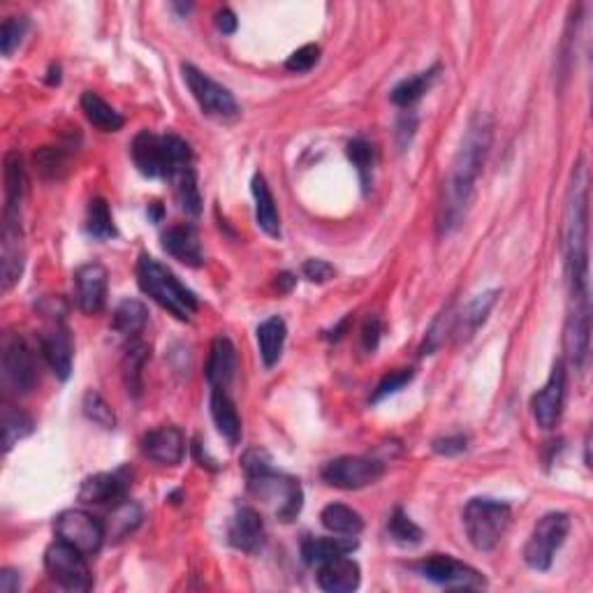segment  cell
<instances>
[{
  "mask_svg": "<svg viewBox=\"0 0 593 593\" xmlns=\"http://www.w3.org/2000/svg\"><path fill=\"white\" fill-rule=\"evenodd\" d=\"M494 142V119L485 112H478L468 121L461 137V144L452 160L450 174L443 186V200L438 209V232L441 237L457 232L464 225L471 209L475 183L485 167V160Z\"/></svg>",
  "mask_w": 593,
  "mask_h": 593,
  "instance_id": "6da1fadb",
  "label": "cell"
},
{
  "mask_svg": "<svg viewBox=\"0 0 593 593\" xmlns=\"http://www.w3.org/2000/svg\"><path fill=\"white\" fill-rule=\"evenodd\" d=\"M563 265L570 297H589V170L577 160L563 211Z\"/></svg>",
  "mask_w": 593,
  "mask_h": 593,
  "instance_id": "7a4b0ae2",
  "label": "cell"
},
{
  "mask_svg": "<svg viewBox=\"0 0 593 593\" xmlns=\"http://www.w3.org/2000/svg\"><path fill=\"white\" fill-rule=\"evenodd\" d=\"M241 466L246 471L248 492L253 499H258L262 505L272 510V515L281 522H292L302 512L304 492L299 480L292 475H285L276 471L272 466V459L265 450L253 448L241 457Z\"/></svg>",
  "mask_w": 593,
  "mask_h": 593,
  "instance_id": "3957f363",
  "label": "cell"
},
{
  "mask_svg": "<svg viewBox=\"0 0 593 593\" xmlns=\"http://www.w3.org/2000/svg\"><path fill=\"white\" fill-rule=\"evenodd\" d=\"M137 281L144 295H149L158 306L172 313L177 320H190L195 316L197 302L195 292L188 290L177 276L165 265H160L151 255H142L137 262Z\"/></svg>",
  "mask_w": 593,
  "mask_h": 593,
  "instance_id": "277c9868",
  "label": "cell"
},
{
  "mask_svg": "<svg viewBox=\"0 0 593 593\" xmlns=\"http://www.w3.org/2000/svg\"><path fill=\"white\" fill-rule=\"evenodd\" d=\"M133 160L137 170L149 179H170L181 167L193 165V151L177 135H156L142 130L133 139Z\"/></svg>",
  "mask_w": 593,
  "mask_h": 593,
  "instance_id": "5b68a950",
  "label": "cell"
},
{
  "mask_svg": "<svg viewBox=\"0 0 593 593\" xmlns=\"http://www.w3.org/2000/svg\"><path fill=\"white\" fill-rule=\"evenodd\" d=\"M512 524V510L508 503L496 499H471L464 508V529L478 552H492L501 545Z\"/></svg>",
  "mask_w": 593,
  "mask_h": 593,
  "instance_id": "8992f818",
  "label": "cell"
},
{
  "mask_svg": "<svg viewBox=\"0 0 593 593\" xmlns=\"http://www.w3.org/2000/svg\"><path fill=\"white\" fill-rule=\"evenodd\" d=\"M0 378L10 397H26L38 383L33 350L21 334H5L0 346Z\"/></svg>",
  "mask_w": 593,
  "mask_h": 593,
  "instance_id": "52a82bcc",
  "label": "cell"
},
{
  "mask_svg": "<svg viewBox=\"0 0 593 593\" xmlns=\"http://www.w3.org/2000/svg\"><path fill=\"white\" fill-rule=\"evenodd\" d=\"M183 82H186L188 91L193 93L197 105H200L202 114H207L209 119L221 121V123H234L241 116L239 102L234 95L225 89L223 84H218L216 79L204 75L202 70H197L195 65L183 63Z\"/></svg>",
  "mask_w": 593,
  "mask_h": 593,
  "instance_id": "ba28073f",
  "label": "cell"
},
{
  "mask_svg": "<svg viewBox=\"0 0 593 593\" xmlns=\"http://www.w3.org/2000/svg\"><path fill=\"white\" fill-rule=\"evenodd\" d=\"M570 531V517L566 512H547L545 517L538 519V524L533 526L529 540L524 547V561L526 566L533 570L552 568L554 554L559 552L561 545L566 543Z\"/></svg>",
  "mask_w": 593,
  "mask_h": 593,
  "instance_id": "9c48e42d",
  "label": "cell"
},
{
  "mask_svg": "<svg viewBox=\"0 0 593 593\" xmlns=\"http://www.w3.org/2000/svg\"><path fill=\"white\" fill-rule=\"evenodd\" d=\"M45 568L51 580L68 591H89L93 587L84 554L63 540H56L54 545L47 547Z\"/></svg>",
  "mask_w": 593,
  "mask_h": 593,
  "instance_id": "30bf717a",
  "label": "cell"
},
{
  "mask_svg": "<svg viewBox=\"0 0 593 593\" xmlns=\"http://www.w3.org/2000/svg\"><path fill=\"white\" fill-rule=\"evenodd\" d=\"M26 248L21 209H3V234H0V283L3 290H12L24 274Z\"/></svg>",
  "mask_w": 593,
  "mask_h": 593,
  "instance_id": "8fae6325",
  "label": "cell"
},
{
  "mask_svg": "<svg viewBox=\"0 0 593 593\" xmlns=\"http://www.w3.org/2000/svg\"><path fill=\"white\" fill-rule=\"evenodd\" d=\"M56 538L63 543L79 549L84 556H93L100 552L105 543V524L98 522V517L89 515L86 510H65L54 522Z\"/></svg>",
  "mask_w": 593,
  "mask_h": 593,
  "instance_id": "7c38bea8",
  "label": "cell"
},
{
  "mask_svg": "<svg viewBox=\"0 0 593 593\" xmlns=\"http://www.w3.org/2000/svg\"><path fill=\"white\" fill-rule=\"evenodd\" d=\"M563 348L566 357L575 371H584L589 364L591 353V299L589 297H570V311L563 332Z\"/></svg>",
  "mask_w": 593,
  "mask_h": 593,
  "instance_id": "4fadbf2b",
  "label": "cell"
},
{
  "mask_svg": "<svg viewBox=\"0 0 593 593\" xmlns=\"http://www.w3.org/2000/svg\"><path fill=\"white\" fill-rule=\"evenodd\" d=\"M417 573H420L424 580L441 584V587L448 589H482L485 587V577H482L480 570L468 566V563H461L452 559L448 554H431L427 559L417 563Z\"/></svg>",
  "mask_w": 593,
  "mask_h": 593,
  "instance_id": "5bb4252c",
  "label": "cell"
},
{
  "mask_svg": "<svg viewBox=\"0 0 593 593\" xmlns=\"http://www.w3.org/2000/svg\"><path fill=\"white\" fill-rule=\"evenodd\" d=\"M385 466L369 457H339L327 461L322 480L336 489H364L383 478Z\"/></svg>",
  "mask_w": 593,
  "mask_h": 593,
  "instance_id": "9a60e30c",
  "label": "cell"
},
{
  "mask_svg": "<svg viewBox=\"0 0 593 593\" xmlns=\"http://www.w3.org/2000/svg\"><path fill=\"white\" fill-rule=\"evenodd\" d=\"M563 404H566V366L556 362L543 390H538L531 399L533 420L540 429H554L561 422Z\"/></svg>",
  "mask_w": 593,
  "mask_h": 593,
  "instance_id": "2e32d148",
  "label": "cell"
},
{
  "mask_svg": "<svg viewBox=\"0 0 593 593\" xmlns=\"http://www.w3.org/2000/svg\"><path fill=\"white\" fill-rule=\"evenodd\" d=\"M130 489V471L128 468H116V471L107 473H95L89 475L79 487V501L82 503H95V505H107V503H121L126 501V494Z\"/></svg>",
  "mask_w": 593,
  "mask_h": 593,
  "instance_id": "e0dca14e",
  "label": "cell"
},
{
  "mask_svg": "<svg viewBox=\"0 0 593 593\" xmlns=\"http://www.w3.org/2000/svg\"><path fill=\"white\" fill-rule=\"evenodd\" d=\"M107 285L109 274L100 262L79 267L75 272V299L79 311L86 313V316H93V313H100L105 309Z\"/></svg>",
  "mask_w": 593,
  "mask_h": 593,
  "instance_id": "ac0fdd59",
  "label": "cell"
},
{
  "mask_svg": "<svg viewBox=\"0 0 593 593\" xmlns=\"http://www.w3.org/2000/svg\"><path fill=\"white\" fill-rule=\"evenodd\" d=\"M144 457L156 461L160 466H179L186 455V436L174 424H163L146 431L142 438Z\"/></svg>",
  "mask_w": 593,
  "mask_h": 593,
  "instance_id": "d6986e66",
  "label": "cell"
},
{
  "mask_svg": "<svg viewBox=\"0 0 593 593\" xmlns=\"http://www.w3.org/2000/svg\"><path fill=\"white\" fill-rule=\"evenodd\" d=\"M40 348L51 371L61 380H68L72 373V357H75V341L63 320H56L40 334Z\"/></svg>",
  "mask_w": 593,
  "mask_h": 593,
  "instance_id": "ffe728a7",
  "label": "cell"
},
{
  "mask_svg": "<svg viewBox=\"0 0 593 593\" xmlns=\"http://www.w3.org/2000/svg\"><path fill=\"white\" fill-rule=\"evenodd\" d=\"M228 540L239 552H260V547L265 545V522H262L260 512L253 508H239L230 522Z\"/></svg>",
  "mask_w": 593,
  "mask_h": 593,
  "instance_id": "44dd1931",
  "label": "cell"
},
{
  "mask_svg": "<svg viewBox=\"0 0 593 593\" xmlns=\"http://www.w3.org/2000/svg\"><path fill=\"white\" fill-rule=\"evenodd\" d=\"M360 582H362L360 566H357V561L350 559L348 554L320 563L318 584L322 591L348 593L360 587Z\"/></svg>",
  "mask_w": 593,
  "mask_h": 593,
  "instance_id": "7402d4cb",
  "label": "cell"
},
{
  "mask_svg": "<svg viewBox=\"0 0 593 593\" xmlns=\"http://www.w3.org/2000/svg\"><path fill=\"white\" fill-rule=\"evenodd\" d=\"M163 248L174 260L183 262L186 267H202L204 253L200 244V234L193 225H174L163 234Z\"/></svg>",
  "mask_w": 593,
  "mask_h": 593,
  "instance_id": "603a6c76",
  "label": "cell"
},
{
  "mask_svg": "<svg viewBox=\"0 0 593 593\" xmlns=\"http://www.w3.org/2000/svg\"><path fill=\"white\" fill-rule=\"evenodd\" d=\"M499 290H487L475 295L471 302L464 306V311L455 316V325H452V334H455L457 343L468 341L478 329L485 325L489 313H492L496 299H499Z\"/></svg>",
  "mask_w": 593,
  "mask_h": 593,
  "instance_id": "cb8c5ba5",
  "label": "cell"
},
{
  "mask_svg": "<svg viewBox=\"0 0 593 593\" xmlns=\"http://www.w3.org/2000/svg\"><path fill=\"white\" fill-rule=\"evenodd\" d=\"M234 373H237V350H234L228 336H216L214 343H211L207 362L209 385L228 390V385L234 380Z\"/></svg>",
  "mask_w": 593,
  "mask_h": 593,
  "instance_id": "d4e9b609",
  "label": "cell"
},
{
  "mask_svg": "<svg viewBox=\"0 0 593 593\" xmlns=\"http://www.w3.org/2000/svg\"><path fill=\"white\" fill-rule=\"evenodd\" d=\"M211 417H214L216 429L221 431V436L230 445H237L241 441V417L237 413V406L230 399L228 390L223 387H211V399H209Z\"/></svg>",
  "mask_w": 593,
  "mask_h": 593,
  "instance_id": "484cf974",
  "label": "cell"
},
{
  "mask_svg": "<svg viewBox=\"0 0 593 593\" xmlns=\"http://www.w3.org/2000/svg\"><path fill=\"white\" fill-rule=\"evenodd\" d=\"M253 200H255V221H258L260 230L269 234V237H281V218H278L276 202L272 190H269L267 179L262 174H255L251 181Z\"/></svg>",
  "mask_w": 593,
  "mask_h": 593,
  "instance_id": "4316f807",
  "label": "cell"
},
{
  "mask_svg": "<svg viewBox=\"0 0 593 593\" xmlns=\"http://www.w3.org/2000/svg\"><path fill=\"white\" fill-rule=\"evenodd\" d=\"M258 348H260V357L265 362L267 369L278 364L283 355V346H285V336H288V327H285V320L281 316H272L267 320H262L258 325Z\"/></svg>",
  "mask_w": 593,
  "mask_h": 593,
  "instance_id": "83f0119b",
  "label": "cell"
},
{
  "mask_svg": "<svg viewBox=\"0 0 593 593\" xmlns=\"http://www.w3.org/2000/svg\"><path fill=\"white\" fill-rule=\"evenodd\" d=\"M167 181L172 183L174 197H177L183 214L193 216V218L200 216L202 214V195H200V188H197L195 167L193 165L181 167V170L174 172Z\"/></svg>",
  "mask_w": 593,
  "mask_h": 593,
  "instance_id": "f1b7e54d",
  "label": "cell"
},
{
  "mask_svg": "<svg viewBox=\"0 0 593 593\" xmlns=\"http://www.w3.org/2000/svg\"><path fill=\"white\" fill-rule=\"evenodd\" d=\"M357 549V540L353 536L346 538H306L302 543V556L309 566H320L336 556H346Z\"/></svg>",
  "mask_w": 593,
  "mask_h": 593,
  "instance_id": "f546056e",
  "label": "cell"
},
{
  "mask_svg": "<svg viewBox=\"0 0 593 593\" xmlns=\"http://www.w3.org/2000/svg\"><path fill=\"white\" fill-rule=\"evenodd\" d=\"M82 112L89 119L91 126H95L102 133H119L126 119L116 112V109L100 98L98 93L86 91L82 95Z\"/></svg>",
  "mask_w": 593,
  "mask_h": 593,
  "instance_id": "4dcf8cb0",
  "label": "cell"
},
{
  "mask_svg": "<svg viewBox=\"0 0 593 593\" xmlns=\"http://www.w3.org/2000/svg\"><path fill=\"white\" fill-rule=\"evenodd\" d=\"M320 522L327 531L336 533V536H360L364 529V519L357 510L348 508L343 503H329L325 510L320 512Z\"/></svg>",
  "mask_w": 593,
  "mask_h": 593,
  "instance_id": "1f68e13d",
  "label": "cell"
},
{
  "mask_svg": "<svg viewBox=\"0 0 593 593\" xmlns=\"http://www.w3.org/2000/svg\"><path fill=\"white\" fill-rule=\"evenodd\" d=\"M149 322V311L142 302L137 299H123V302L116 306L112 327L116 334L126 336V339H135L137 334H142V329Z\"/></svg>",
  "mask_w": 593,
  "mask_h": 593,
  "instance_id": "d6a6232c",
  "label": "cell"
},
{
  "mask_svg": "<svg viewBox=\"0 0 593 593\" xmlns=\"http://www.w3.org/2000/svg\"><path fill=\"white\" fill-rule=\"evenodd\" d=\"M139 522H142V508H139L137 503L133 501L116 503L112 515L107 517L105 536L109 540H114V543H119V540L130 536V533L137 529Z\"/></svg>",
  "mask_w": 593,
  "mask_h": 593,
  "instance_id": "836d02e7",
  "label": "cell"
},
{
  "mask_svg": "<svg viewBox=\"0 0 593 593\" xmlns=\"http://www.w3.org/2000/svg\"><path fill=\"white\" fill-rule=\"evenodd\" d=\"M436 77H438V68H431L427 72H417V75L404 79V82H399L392 89V93H390L392 102L397 107L415 105V102L431 89V84L436 82Z\"/></svg>",
  "mask_w": 593,
  "mask_h": 593,
  "instance_id": "e575fe53",
  "label": "cell"
},
{
  "mask_svg": "<svg viewBox=\"0 0 593 593\" xmlns=\"http://www.w3.org/2000/svg\"><path fill=\"white\" fill-rule=\"evenodd\" d=\"M35 424L31 417L19 408L5 406L3 408V450L10 452L19 441H24L33 434Z\"/></svg>",
  "mask_w": 593,
  "mask_h": 593,
  "instance_id": "d590c367",
  "label": "cell"
},
{
  "mask_svg": "<svg viewBox=\"0 0 593 593\" xmlns=\"http://www.w3.org/2000/svg\"><path fill=\"white\" fill-rule=\"evenodd\" d=\"M149 346L142 341H133L126 350V360H123V376H126V387L130 394L142 392V369L146 360H149Z\"/></svg>",
  "mask_w": 593,
  "mask_h": 593,
  "instance_id": "8d00e7d4",
  "label": "cell"
},
{
  "mask_svg": "<svg viewBox=\"0 0 593 593\" xmlns=\"http://www.w3.org/2000/svg\"><path fill=\"white\" fill-rule=\"evenodd\" d=\"M387 533H390V538L394 540V543L404 545V547H415L422 543L424 533L420 526H417L411 517L406 515L404 510L397 508L392 512L390 517V524H387Z\"/></svg>",
  "mask_w": 593,
  "mask_h": 593,
  "instance_id": "74e56055",
  "label": "cell"
},
{
  "mask_svg": "<svg viewBox=\"0 0 593 593\" xmlns=\"http://www.w3.org/2000/svg\"><path fill=\"white\" fill-rule=\"evenodd\" d=\"M86 228H89V234L100 241H107L116 237V228H114V218L112 211H109V204L102 200V197H95L89 204V221H86Z\"/></svg>",
  "mask_w": 593,
  "mask_h": 593,
  "instance_id": "f35d334b",
  "label": "cell"
},
{
  "mask_svg": "<svg viewBox=\"0 0 593 593\" xmlns=\"http://www.w3.org/2000/svg\"><path fill=\"white\" fill-rule=\"evenodd\" d=\"M346 151H348L350 163L355 165L357 174H360L364 190H369L373 165H376V153H373V146L369 142H364V139H353V142H348Z\"/></svg>",
  "mask_w": 593,
  "mask_h": 593,
  "instance_id": "ab89813d",
  "label": "cell"
},
{
  "mask_svg": "<svg viewBox=\"0 0 593 593\" xmlns=\"http://www.w3.org/2000/svg\"><path fill=\"white\" fill-rule=\"evenodd\" d=\"M65 167H68V156L54 146H42L35 151V170L40 172V177L45 179H61Z\"/></svg>",
  "mask_w": 593,
  "mask_h": 593,
  "instance_id": "60d3db41",
  "label": "cell"
},
{
  "mask_svg": "<svg viewBox=\"0 0 593 593\" xmlns=\"http://www.w3.org/2000/svg\"><path fill=\"white\" fill-rule=\"evenodd\" d=\"M26 31H28L26 17H10L3 21V28H0V51H3V56L10 58L14 51L19 49V45L26 38Z\"/></svg>",
  "mask_w": 593,
  "mask_h": 593,
  "instance_id": "b9f144b4",
  "label": "cell"
},
{
  "mask_svg": "<svg viewBox=\"0 0 593 593\" xmlns=\"http://www.w3.org/2000/svg\"><path fill=\"white\" fill-rule=\"evenodd\" d=\"M82 408H84V415L89 417L91 422L98 424V427H102V429L116 427V415L112 411V406H109L98 392H86Z\"/></svg>",
  "mask_w": 593,
  "mask_h": 593,
  "instance_id": "7bdbcfd3",
  "label": "cell"
},
{
  "mask_svg": "<svg viewBox=\"0 0 593 593\" xmlns=\"http://www.w3.org/2000/svg\"><path fill=\"white\" fill-rule=\"evenodd\" d=\"M413 376H415L413 369H399V371L387 373V376L378 383L376 392H373L371 404H378V401H383L387 397H392V394H397L399 390H404V387L413 380Z\"/></svg>",
  "mask_w": 593,
  "mask_h": 593,
  "instance_id": "ee69618b",
  "label": "cell"
},
{
  "mask_svg": "<svg viewBox=\"0 0 593 593\" xmlns=\"http://www.w3.org/2000/svg\"><path fill=\"white\" fill-rule=\"evenodd\" d=\"M320 61V47L318 45H304L297 51H292L288 61H285V70L295 72V75H304V72L313 70Z\"/></svg>",
  "mask_w": 593,
  "mask_h": 593,
  "instance_id": "f6af8a7d",
  "label": "cell"
},
{
  "mask_svg": "<svg viewBox=\"0 0 593 593\" xmlns=\"http://www.w3.org/2000/svg\"><path fill=\"white\" fill-rule=\"evenodd\" d=\"M436 455H443V457H457L461 455V452H466L468 448V438L461 436V434H455V436H443V438H436L434 445Z\"/></svg>",
  "mask_w": 593,
  "mask_h": 593,
  "instance_id": "bcb514c9",
  "label": "cell"
},
{
  "mask_svg": "<svg viewBox=\"0 0 593 593\" xmlns=\"http://www.w3.org/2000/svg\"><path fill=\"white\" fill-rule=\"evenodd\" d=\"M302 274L309 278L311 283H327L334 278L336 269L325 260H306L302 267Z\"/></svg>",
  "mask_w": 593,
  "mask_h": 593,
  "instance_id": "7dc6e473",
  "label": "cell"
},
{
  "mask_svg": "<svg viewBox=\"0 0 593 593\" xmlns=\"http://www.w3.org/2000/svg\"><path fill=\"white\" fill-rule=\"evenodd\" d=\"M380 334H383V325H380L378 316H369L362 325V348L366 353H373L380 343Z\"/></svg>",
  "mask_w": 593,
  "mask_h": 593,
  "instance_id": "c3c4849f",
  "label": "cell"
},
{
  "mask_svg": "<svg viewBox=\"0 0 593 593\" xmlns=\"http://www.w3.org/2000/svg\"><path fill=\"white\" fill-rule=\"evenodd\" d=\"M237 26H239V21H237V17H234V12L230 10V7H223V10L216 12V28L223 35H232L234 31H237Z\"/></svg>",
  "mask_w": 593,
  "mask_h": 593,
  "instance_id": "681fc988",
  "label": "cell"
},
{
  "mask_svg": "<svg viewBox=\"0 0 593 593\" xmlns=\"http://www.w3.org/2000/svg\"><path fill=\"white\" fill-rule=\"evenodd\" d=\"M19 587H21V577L17 570H12V568L0 570V591L14 593V591H19Z\"/></svg>",
  "mask_w": 593,
  "mask_h": 593,
  "instance_id": "f907efd6",
  "label": "cell"
},
{
  "mask_svg": "<svg viewBox=\"0 0 593 593\" xmlns=\"http://www.w3.org/2000/svg\"><path fill=\"white\" fill-rule=\"evenodd\" d=\"M278 283L283 285V290H290L292 285H295V278H292L290 274H281V276H278Z\"/></svg>",
  "mask_w": 593,
  "mask_h": 593,
  "instance_id": "816d5d0a",
  "label": "cell"
}]
</instances>
